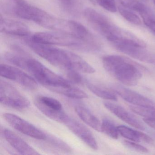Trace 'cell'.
<instances>
[{"label":"cell","instance_id":"6da1fadb","mask_svg":"<svg viewBox=\"0 0 155 155\" xmlns=\"http://www.w3.org/2000/svg\"><path fill=\"white\" fill-rule=\"evenodd\" d=\"M30 38L24 39L28 46L35 53L53 66L65 71L73 69L88 74L95 72V69L78 55L49 45L34 42Z\"/></svg>","mask_w":155,"mask_h":155},{"label":"cell","instance_id":"7a4b0ae2","mask_svg":"<svg viewBox=\"0 0 155 155\" xmlns=\"http://www.w3.org/2000/svg\"><path fill=\"white\" fill-rule=\"evenodd\" d=\"M6 59L11 63L29 72L34 78L41 85L52 91L60 87L70 86L68 81L51 71L35 59L22 54L8 53Z\"/></svg>","mask_w":155,"mask_h":155},{"label":"cell","instance_id":"3957f363","mask_svg":"<svg viewBox=\"0 0 155 155\" xmlns=\"http://www.w3.org/2000/svg\"><path fill=\"white\" fill-rule=\"evenodd\" d=\"M102 64L110 75L125 86H136L143 73L148 71L141 64L119 55L105 56L102 58Z\"/></svg>","mask_w":155,"mask_h":155},{"label":"cell","instance_id":"277c9868","mask_svg":"<svg viewBox=\"0 0 155 155\" xmlns=\"http://www.w3.org/2000/svg\"><path fill=\"white\" fill-rule=\"evenodd\" d=\"M12 12L19 18L33 21L49 29L70 32L68 21L51 15L26 0H12Z\"/></svg>","mask_w":155,"mask_h":155},{"label":"cell","instance_id":"5b68a950","mask_svg":"<svg viewBox=\"0 0 155 155\" xmlns=\"http://www.w3.org/2000/svg\"><path fill=\"white\" fill-rule=\"evenodd\" d=\"M30 38L34 42L41 44L58 45L84 52H94L93 49L87 43L77 35L69 31L39 32Z\"/></svg>","mask_w":155,"mask_h":155},{"label":"cell","instance_id":"8992f818","mask_svg":"<svg viewBox=\"0 0 155 155\" xmlns=\"http://www.w3.org/2000/svg\"><path fill=\"white\" fill-rule=\"evenodd\" d=\"M0 101L2 104L18 110L29 107V101L8 82L1 80L0 83Z\"/></svg>","mask_w":155,"mask_h":155},{"label":"cell","instance_id":"52a82bcc","mask_svg":"<svg viewBox=\"0 0 155 155\" xmlns=\"http://www.w3.org/2000/svg\"><path fill=\"white\" fill-rule=\"evenodd\" d=\"M84 15L91 27L108 41L118 28L107 17L93 9L86 8Z\"/></svg>","mask_w":155,"mask_h":155},{"label":"cell","instance_id":"ba28073f","mask_svg":"<svg viewBox=\"0 0 155 155\" xmlns=\"http://www.w3.org/2000/svg\"><path fill=\"white\" fill-rule=\"evenodd\" d=\"M34 104L44 115L55 121L63 123L68 117L62 104L54 98L45 96H37L34 99Z\"/></svg>","mask_w":155,"mask_h":155},{"label":"cell","instance_id":"9c48e42d","mask_svg":"<svg viewBox=\"0 0 155 155\" xmlns=\"http://www.w3.org/2000/svg\"><path fill=\"white\" fill-rule=\"evenodd\" d=\"M0 75L3 78L19 83L29 90H35L38 87V81L34 78L20 69L10 65L1 64Z\"/></svg>","mask_w":155,"mask_h":155},{"label":"cell","instance_id":"30bf717a","mask_svg":"<svg viewBox=\"0 0 155 155\" xmlns=\"http://www.w3.org/2000/svg\"><path fill=\"white\" fill-rule=\"evenodd\" d=\"M5 120L18 131L31 137L39 140H46L47 135L43 131L20 117L12 113L3 114Z\"/></svg>","mask_w":155,"mask_h":155},{"label":"cell","instance_id":"8fae6325","mask_svg":"<svg viewBox=\"0 0 155 155\" xmlns=\"http://www.w3.org/2000/svg\"><path fill=\"white\" fill-rule=\"evenodd\" d=\"M63 124L91 148L94 150L98 149V147L95 137L86 126L68 116Z\"/></svg>","mask_w":155,"mask_h":155},{"label":"cell","instance_id":"7c38bea8","mask_svg":"<svg viewBox=\"0 0 155 155\" xmlns=\"http://www.w3.org/2000/svg\"><path fill=\"white\" fill-rule=\"evenodd\" d=\"M112 90L129 103L136 106L155 108V103L143 95L119 85L111 86Z\"/></svg>","mask_w":155,"mask_h":155},{"label":"cell","instance_id":"4fadbf2b","mask_svg":"<svg viewBox=\"0 0 155 155\" xmlns=\"http://www.w3.org/2000/svg\"><path fill=\"white\" fill-rule=\"evenodd\" d=\"M112 45L119 51L136 59L147 63L155 61V55L146 50V48L127 43H116Z\"/></svg>","mask_w":155,"mask_h":155},{"label":"cell","instance_id":"5bb4252c","mask_svg":"<svg viewBox=\"0 0 155 155\" xmlns=\"http://www.w3.org/2000/svg\"><path fill=\"white\" fill-rule=\"evenodd\" d=\"M1 31L2 33L15 37L23 38L30 37L29 28L22 22L14 20L7 18L1 16L0 18Z\"/></svg>","mask_w":155,"mask_h":155},{"label":"cell","instance_id":"9a60e30c","mask_svg":"<svg viewBox=\"0 0 155 155\" xmlns=\"http://www.w3.org/2000/svg\"><path fill=\"white\" fill-rule=\"evenodd\" d=\"M3 135L8 143L20 154L26 155H39L40 153L36 150L9 129L4 130Z\"/></svg>","mask_w":155,"mask_h":155},{"label":"cell","instance_id":"2e32d148","mask_svg":"<svg viewBox=\"0 0 155 155\" xmlns=\"http://www.w3.org/2000/svg\"><path fill=\"white\" fill-rule=\"evenodd\" d=\"M103 105L105 107L122 121L140 130H144L145 127L142 123L135 117L119 105L110 102L105 101Z\"/></svg>","mask_w":155,"mask_h":155},{"label":"cell","instance_id":"e0dca14e","mask_svg":"<svg viewBox=\"0 0 155 155\" xmlns=\"http://www.w3.org/2000/svg\"><path fill=\"white\" fill-rule=\"evenodd\" d=\"M119 133L127 139L135 142H143L152 144L154 140L150 137L143 132L132 129L127 126L117 127Z\"/></svg>","mask_w":155,"mask_h":155},{"label":"cell","instance_id":"ac0fdd59","mask_svg":"<svg viewBox=\"0 0 155 155\" xmlns=\"http://www.w3.org/2000/svg\"><path fill=\"white\" fill-rule=\"evenodd\" d=\"M75 111L81 119L86 124L96 130L101 132V122L87 107L82 106H77Z\"/></svg>","mask_w":155,"mask_h":155},{"label":"cell","instance_id":"d6986e66","mask_svg":"<svg viewBox=\"0 0 155 155\" xmlns=\"http://www.w3.org/2000/svg\"><path fill=\"white\" fill-rule=\"evenodd\" d=\"M63 10L75 17L80 16L82 12L83 5L81 0H58Z\"/></svg>","mask_w":155,"mask_h":155},{"label":"cell","instance_id":"ffe728a7","mask_svg":"<svg viewBox=\"0 0 155 155\" xmlns=\"http://www.w3.org/2000/svg\"><path fill=\"white\" fill-rule=\"evenodd\" d=\"M52 91L72 98L81 99L87 98L88 97L85 91L71 85L57 88L52 90Z\"/></svg>","mask_w":155,"mask_h":155},{"label":"cell","instance_id":"44dd1931","mask_svg":"<svg viewBox=\"0 0 155 155\" xmlns=\"http://www.w3.org/2000/svg\"><path fill=\"white\" fill-rule=\"evenodd\" d=\"M87 87L96 96L107 100H117V98L113 91L107 89L101 86L92 83H87Z\"/></svg>","mask_w":155,"mask_h":155},{"label":"cell","instance_id":"7402d4cb","mask_svg":"<svg viewBox=\"0 0 155 155\" xmlns=\"http://www.w3.org/2000/svg\"><path fill=\"white\" fill-rule=\"evenodd\" d=\"M101 132L114 139H117L119 133L117 127L109 119L105 118L101 122Z\"/></svg>","mask_w":155,"mask_h":155},{"label":"cell","instance_id":"603a6c76","mask_svg":"<svg viewBox=\"0 0 155 155\" xmlns=\"http://www.w3.org/2000/svg\"><path fill=\"white\" fill-rule=\"evenodd\" d=\"M122 6L132 11L137 12L140 15L150 10L144 4L137 0H120Z\"/></svg>","mask_w":155,"mask_h":155},{"label":"cell","instance_id":"cb8c5ba5","mask_svg":"<svg viewBox=\"0 0 155 155\" xmlns=\"http://www.w3.org/2000/svg\"><path fill=\"white\" fill-rule=\"evenodd\" d=\"M118 10L120 15L129 22L136 25L141 24L140 18L131 10L121 6H119Z\"/></svg>","mask_w":155,"mask_h":155},{"label":"cell","instance_id":"d4e9b609","mask_svg":"<svg viewBox=\"0 0 155 155\" xmlns=\"http://www.w3.org/2000/svg\"><path fill=\"white\" fill-rule=\"evenodd\" d=\"M130 110L136 114L145 118H151L155 119V108L144 107L139 106H130Z\"/></svg>","mask_w":155,"mask_h":155},{"label":"cell","instance_id":"484cf974","mask_svg":"<svg viewBox=\"0 0 155 155\" xmlns=\"http://www.w3.org/2000/svg\"><path fill=\"white\" fill-rule=\"evenodd\" d=\"M140 15L145 25L155 35V18L150 11Z\"/></svg>","mask_w":155,"mask_h":155},{"label":"cell","instance_id":"4316f807","mask_svg":"<svg viewBox=\"0 0 155 155\" xmlns=\"http://www.w3.org/2000/svg\"><path fill=\"white\" fill-rule=\"evenodd\" d=\"M97 3L101 8L110 12L117 11V6L114 0H96Z\"/></svg>","mask_w":155,"mask_h":155},{"label":"cell","instance_id":"83f0119b","mask_svg":"<svg viewBox=\"0 0 155 155\" xmlns=\"http://www.w3.org/2000/svg\"><path fill=\"white\" fill-rule=\"evenodd\" d=\"M68 78L71 82L75 84H81L83 81V78L79 71L71 69L66 71Z\"/></svg>","mask_w":155,"mask_h":155},{"label":"cell","instance_id":"f1b7e54d","mask_svg":"<svg viewBox=\"0 0 155 155\" xmlns=\"http://www.w3.org/2000/svg\"><path fill=\"white\" fill-rule=\"evenodd\" d=\"M123 145L125 147L129 148L130 149L135 150L137 152H140V153H147L148 152V150L145 147L137 144L134 141H129V140H125L123 142Z\"/></svg>","mask_w":155,"mask_h":155},{"label":"cell","instance_id":"f546056e","mask_svg":"<svg viewBox=\"0 0 155 155\" xmlns=\"http://www.w3.org/2000/svg\"><path fill=\"white\" fill-rule=\"evenodd\" d=\"M144 122L147 125L155 130V119L151 118H144L143 119Z\"/></svg>","mask_w":155,"mask_h":155},{"label":"cell","instance_id":"4dcf8cb0","mask_svg":"<svg viewBox=\"0 0 155 155\" xmlns=\"http://www.w3.org/2000/svg\"><path fill=\"white\" fill-rule=\"evenodd\" d=\"M153 2H154V5H155V0H153Z\"/></svg>","mask_w":155,"mask_h":155}]
</instances>
